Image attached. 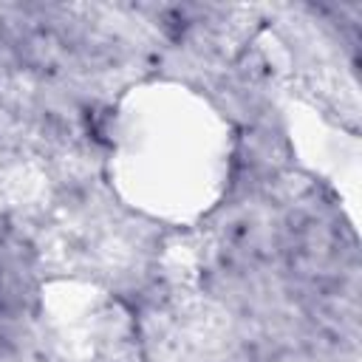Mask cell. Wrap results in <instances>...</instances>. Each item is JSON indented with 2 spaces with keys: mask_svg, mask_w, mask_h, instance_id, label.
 Returning a JSON list of instances; mask_svg holds the SVG:
<instances>
[]
</instances>
